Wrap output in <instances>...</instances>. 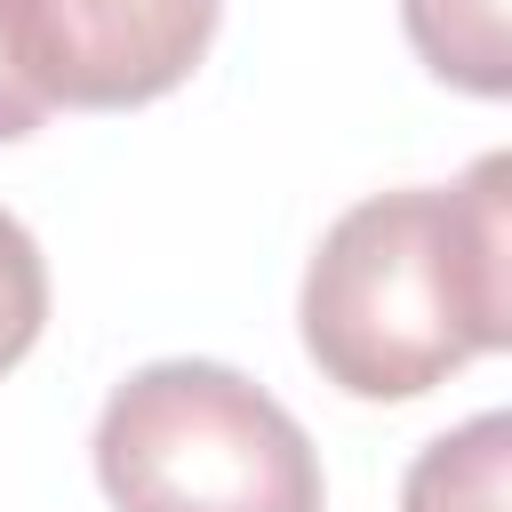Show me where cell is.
Returning <instances> with one entry per match:
<instances>
[{
    "label": "cell",
    "mask_w": 512,
    "mask_h": 512,
    "mask_svg": "<svg viewBox=\"0 0 512 512\" xmlns=\"http://www.w3.org/2000/svg\"><path fill=\"white\" fill-rule=\"evenodd\" d=\"M48 328V264H40V240L0 208V376L40 344Z\"/></svg>",
    "instance_id": "8992f818"
},
{
    "label": "cell",
    "mask_w": 512,
    "mask_h": 512,
    "mask_svg": "<svg viewBox=\"0 0 512 512\" xmlns=\"http://www.w3.org/2000/svg\"><path fill=\"white\" fill-rule=\"evenodd\" d=\"M40 88L24 80V64H16V40H8V16H0V144H16V136H32L40 128Z\"/></svg>",
    "instance_id": "52a82bcc"
},
{
    "label": "cell",
    "mask_w": 512,
    "mask_h": 512,
    "mask_svg": "<svg viewBox=\"0 0 512 512\" xmlns=\"http://www.w3.org/2000/svg\"><path fill=\"white\" fill-rule=\"evenodd\" d=\"M504 480H512V416L488 408V416L440 432L408 464L400 512H504Z\"/></svg>",
    "instance_id": "277c9868"
},
{
    "label": "cell",
    "mask_w": 512,
    "mask_h": 512,
    "mask_svg": "<svg viewBox=\"0 0 512 512\" xmlns=\"http://www.w3.org/2000/svg\"><path fill=\"white\" fill-rule=\"evenodd\" d=\"M400 24L448 88H464V96H504L512 88L504 0H400Z\"/></svg>",
    "instance_id": "5b68a950"
},
{
    "label": "cell",
    "mask_w": 512,
    "mask_h": 512,
    "mask_svg": "<svg viewBox=\"0 0 512 512\" xmlns=\"http://www.w3.org/2000/svg\"><path fill=\"white\" fill-rule=\"evenodd\" d=\"M224 0H0L40 104L128 112L192 80Z\"/></svg>",
    "instance_id": "3957f363"
},
{
    "label": "cell",
    "mask_w": 512,
    "mask_h": 512,
    "mask_svg": "<svg viewBox=\"0 0 512 512\" xmlns=\"http://www.w3.org/2000/svg\"><path fill=\"white\" fill-rule=\"evenodd\" d=\"M512 152L448 192H376L344 208L304 264V352L352 400H416L464 360L512 344Z\"/></svg>",
    "instance_id": "6da1fadb"
},
{
    "label": "cell",
    "mask_w": 512,
    "mask_h": 512,
    "mask_svg": "<svg viewBox=\"0 0 512 512\" xmlns=\"http://www.w3.org/2000/svg\"><path fill=\"white\" fill-rule=\"evenodd\" d=\"M112 512H328L304 424L224 360H152L96 416Z\"/></svg>",
    "instance_id": "7a4b0ae2"
}]
</instances>
